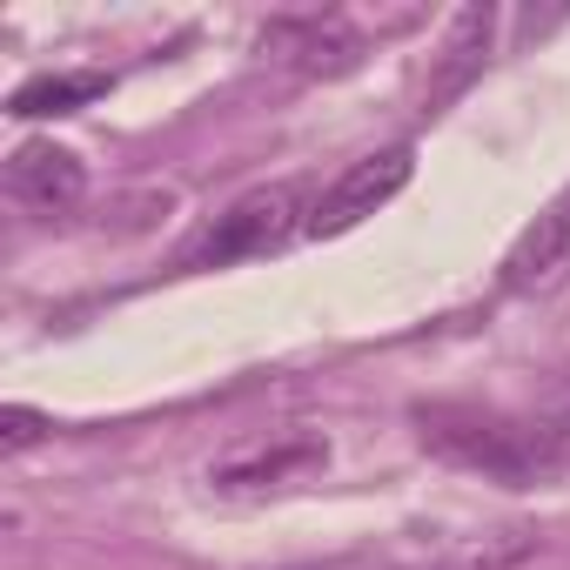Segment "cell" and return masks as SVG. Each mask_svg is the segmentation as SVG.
Segmentation results:
<instances>
[{
	"label": "cell",
	"mask_w": 570,
	"mask_h": 570,
	"mask_svg": "<svg viewBox=\"0 0 570 570\" xmlns=\"http://www.w3.org/2000/svg\"><path fill=\"white\" fill-rule=\"evenodd\" d=\"M416 430H423V450H436L456 470H483L497 483H537L570 463L563 423H517V416L470 410V403H423Z\"/></svg>",
	"instance_id": "1"
},
{
	"label": "cell",
	"mask_w": 570,
	"mask_h": 570,
	"mask_svg": "<svg viewBox=\"0 0 570 570\" xmlns=\"http://www.w3.org/2000/svg\"><path fill=\"white\" fill-rule=\"evenodd\" d=\"M309 235V208H303V188L296 181H268V188H248L242 202H228L195 242H188V268H222V262H248V255H275L282 242Z\"/></svg>",
	"instance_id": "2"
},
{
	"label": "cell",
	"mask_w": 570,
	"mask_h": 570,
	"mask_svg": "<svg viewBox=\"0 0 570 570\" xmlns=\"http://www.w3.org/2000/svg\"><path fill=\"white\" fill-rule=\"evenodd\" d=\"M410 175H416V148H410V141H396V148H376V155L350 161V168L316 195V208H309V235H316V242L350 235L363 215H376L383 202H396V195L410 188Z\"/></svg>",
	"instance_id": "3"
},
{
	"label": "cell",
	"mask_w": 570,
	"mask_h": 570,
	"mask_svg": "<svg viewBox=\"0 0 570 570\" xmlns=\"http://www.w3.org/2000/svg\"><path fill=\"white\" fill-rule=\"evenodd\" d=\"M323 463H330V436L323 430H275L262 443L228 450L208 476H215V490H275V483H296V476H309Z\"/></svg>",
	"instance_id": "4"
},
{
	"label": "cell",
	"mask_w": 570,
	"mask_h": 570,
	"mask_svg": "<svg viewBox=\"0 0 570 570\" xmlns=\"http://www.w3.org/2000/svg\"><path fill=\"white\" fill-rule=\"evenodd\" d=\"M262 55H275L296 75H350L363 61V35L336 14H296V21H268Z\"/></svg>",
	"instance_id": "5"
},
{
	"label": "cell",
	"mask_w": 570,
	"mask_h": 570,
	"mask_svg": "<svg viewBox=\"0 0 570 570\" xmlns=\"http://www.w3.org/2000/svg\"><path fill=\"white\" fill-rule=\"evenodd\" d=\"M563 275H570V188L510 242V255H503V289L510 296H543V289H557Z\"/></svg>",
	"instance_id": "6"
},
{
	"label": "cell",
	"mask_w": 570,
	"mask_h": 570,
	"mask_svg": "<svg viewBox=\"0 0 570 570\" xmlns=\"http://www.w3.org/2000/svg\"><path fill=\"white\" fill-rule=\"evenodd\" d=\"M8 195L41 208V215H61L88 195V168H81V155H68L55 141H28L8 155Z\"/></svg>",
	"instance_id": "7"
},
{
	"label": "cell",
	"mask_w": 570,
	"mask_h": 570,
	"mask_svg": "<svg viewBox=\"0 0 570 570\" xmlns=\"http://www.w3.org/2000/svg\"><path fill=\"white\" fill-rule=\"evenodd\" d=\"M490 35H497V8H456V14H450V28H443V61H436V81H430V108L456 101V95L483 75Z\"/></svg>",
	"instance_id": "8"
},
{
	"label": "cell",
	"mask_w": 570,
	"mask_h": 570,
	"mask_svg": "<svg viewBox=\"0 0 570 570\" xmlns=\"http://www.w3.org/2000/svg\"><path fill=\"white\" fill-rule=\"evenodd\" d=\"M101 95H108V75H35V81H21V88H14L8 115H21V121L75 115V108H88V101H101Z\"/></svg>",
	"instance_id": "9"
},
{
	"label": "cell",
	"mask_w": 570,
	"mask_h": 570,
	"mask_svg": "<svg viewBox=\"0 0 570 570\" xmlns=\"http://www.w3.org/2000/svg\"><path fill=\"white\" fill-rule=\"evenodd\" d=\"M55 430V416H41V410H28V403H8V410H0V450H8V456H21L28 443H41Z\"/></svg>",
	"instance_id": "10"
},
{
	"label": "cell",
	"mask_w": 570,
	"mask_h": 570,
	"mask_svg": "<svg viewBox=\"0 0 570 570\" xmlns=\"http://www.w3.org/2000/svg\"><path fill=\"white\" fill-rule=\"evenodd\" d=\"M517 557H523V543H517V550H503V557H470V563H443V570H510Z\"/></svg>",
	"instance_id": "11"
}]
</instances>
